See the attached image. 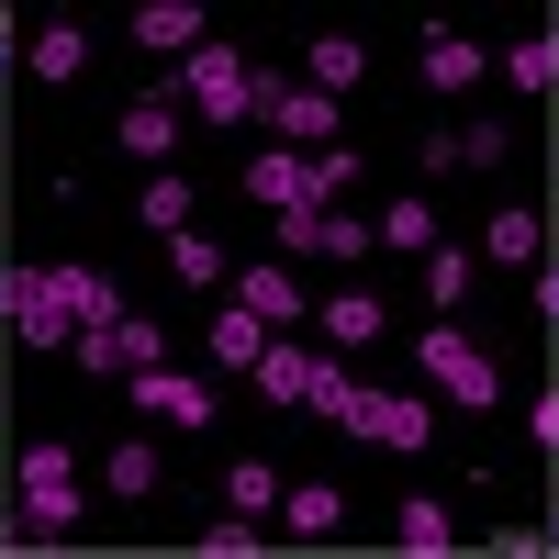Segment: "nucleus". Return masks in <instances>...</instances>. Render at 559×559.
Segmentation results:
<instances>
[{"mask_svg":"<svg viewBox=\"0 0 559 559\" xmlns=\"http://www.w3.org/2000/svg\"><path fill=\"white\" fill-rule=\"evenodd\" d=\"M503 79H515V90H559V12L503 45Z\"/></svg>","mask_w":559,"mask_h":559,"instance_id":"24","label":"nucleus"},{"mask_svg":"<svg viewBox=\"0 0 559 559\" xmlns=\"http://www.w3.org/2000/svg\"><path fill=\"white\" fill-rule=\"evenodd\" d=\"M347 403H358V369L324 347V369H313V392H302V414H324V426H347Z\"/></svg>","mask_w":559,"mask_h":559,"instance_id":"30","label":"nucleus"},{"mask_svg":"<svg viewBox=\"0 0 559 559\" xmlns=\"http://www.w3.org/2000/svg\"><path fill=\"white\" fill-rule=\"evenodd\" d=\"M414 280H426V302H437V313H459V302L481 292V247H459V236H437L426 258H414Z\"/></svg>","mask_w":559,"mask_h":559,"instance_id":"17","label":"nucleus"},{"mask_svg":"<svg viewBox=\"0 0 559 559\" xmlns=\"http://www.w3.org/2000/svg\"><path fill=\"white\" fill-rule=\"evenodd\" d=\"M168 481V459H157V437H112L102 448V492H123V503H146Z\"/></svg>","mask_w":559,"mask_h":559,"instance_id":"22","label":"nucleus"},{"mask_svg":"<svg viewBox=\"0 0 559 559\" xmlns=\"http://www.w3.org/2000/svg\"><path fill=\"white\" fill-rule=\"evenodd\" d=\"M269 526L302 537V548H324V537L347 526V492H336V481H280V515H269Z\"/></svg>","mask_w":559,"mask_h":559,"instance_id":"15","label":"nucleus"},{"mask_svg":"<svg viewBox=\"0 0 559 559\" xmlns=\"http://www.w3.org/2000/svg\"><path fill=\"white\" fill-rule=\"evenodd\" d=\"M537 313H559V280H548V292H537Z\"/></svg>","mask_w":559,"mask_h":559,"instance_id":"36","label":"nucleus"},{"mask_svg":"<svg viewBox=\"0 0 559 559\" xmlns=\"http://www.w3.org/2000/svg\"><path fill=\"white\" fill-rule=\"evenodd\" d=\"M414 369H426V381H437L459 414H492V403H503L492 347H481V336H459V324H426V336H414Z\"/></svg>","mask_w":559,"mask_h":559,"instance_id":"4","label":"nucleus"},{"mask_svg":"<svg viewBox=\"0 0 559 559\" xmlns=\"http://www.w3.org/2000/svg\"><path fill=\"white\" fill-rule=\"evenodd\" d=\"M236 191H247L258 213H292V202H313V157H302V146H258Z\"/></svg>","mask_w":559,"mask_h":559,"instance_id":"13","label":"nucleus"},{"mask_svg":"<svg viewBox=\"0 0 559 559\" xmlns=\"http://www.w3.org/2000/svg\"><path fill=\"white\" fill-rule=\"evenodd\" d=\"M90 515V471L68 437H34L12 459V481H0V548H68Z\"/></svg>","mask_w":559,"mask_h":559,"instance_id":"2","label":"nucleus"},{"mask_svg":"<svg viewBox=\"0 0 559 559\" xmlns=\"http://www.w3.org/2000/svg\"><path fill=\"white\" fill-rule=\"evenodd\" d=\"M134 45H146V57H191L202 12H191V0H134Z\"/></svg>","mask_w":559,"mask_h":559,"instance_id":"23","label":"nucleus"},{"mask_svg":"<svg viewBox=\"0 0 559 559\" xmlns=\"http://www.w3.org/2000/svg\"><path fill=\"white\" fill-rule=\"evenodd\" d=\"M503 157H515V123H503V112H471V123H459V168H503Z\"/></svg>","mask_w":559,"mask_h":559,"instance_id":"31","label":"nucleus"},{"mask_svg":"<svg viewBox=\"0 0 559 559\" xmlns=\"http://www.w3.org/2000/svg\"><path fill=\"white\" fill-rule=\"evenodd\" d=\"M112 134H123V157L168 168V146H179V90H134V102L112 112Z\"/></svg>","mask_w":559,"mask_h":559,"instance_id":"12","label":"nucleus"},{"mask_svg":"<svg viewBox=\"0 0 559 559\" xmlns=\"http://www.w3.org/2000/svg\"><path fill=\"white\" fill-rule=\"evenodd\" d=\"M123 392L146 403L157 426H179V437H213V414H224V403H213V381H202V369H168V358H157V369H134Z\"/></svg>","mask_w":559,"mask_h":559,"instance_id":"7","label":"nucleus"},{"mask_svg":"<svg viewBox=\"0 0 559 559\" xmlns=\"http://www.w3.org/2000/svg\"><path fill=\"white\" fill-rule=\"evenodd\" d=\"M280 224V258H313V236H324V202H292V213H269Z\"/></svg>","mask_w":559,"mask_h":559,"instance_id":"34","label":"nucleus"},{"mask_svg":"<svg viewBox=\"0 0 559 559\" xmlns=\"http://www.w3.org/2000/svg\"><path fill=\"white\" fill-rule=\"evenodd\" d=\"M224 292H236V302H247V313L269 324V336H292V324L313 313V292H302V280H292V269H280V258H247L236 280H224Z\"/></svg>","mask_w":559,"mask_h":559,"instance_id":"10","label":"nucleus"},{"mask_svg":"<svg viewBox=\"0 0 559 559\" xmlns=\"http://www.w3.org/2000/svg\"><path fill=\"white\" fill-rule=\"evenodd\" d=\"M168 280H191V292H213V280H236V258H224V247L202 236V224H179V236H168Z\"/></svg>","mask_w":559,"mask_h":559,"instance_id":"26","label":"nucleus"},{"mask_svg":"<svg viewBox=\"0 0 559 559\" xmlns=\"http://www.w3.org/2000/svg\"><path fill=\"white\" fill-rule=\"evenodd\" d=\"M247 90H258L247 45H191V57H179V102H191L202 123H247Z\"/></svg>","mask_w":559,"mask_h":559,"instance_id":"5","label":"nucleus"},{"mask_svg":"<svg viewBox=\"0 0 559 559\" xmlns=\"http://www.w3.org/2000/svg\"><path fill=\"white\" fill-rule=\"evenodd\" d=\"M313 324H324V347H336V358H358V347L392 336V302H381V292H324Z\"/></svg>","mask_w":559,"mask_h":559,"instance_id":"11","label":"nucleus"},{"mask_svg":"<svg viewBox=\"0 0 559 559\" xmlns=\"http://www.w3.org/2000/svg\"><path fill=\"white\" fill-rule=\"evenodd\" d=\"M347 437H369V448H392V459H426V448H437V414H426V392H392V381H358V403H347Z\"/></svg>","mask_w":559,"mask_h":559,"instance_id":"6","label":"nucleus"},{"mask_svg":"<svg viewBox=\"0 0 559 559\" xmlns=\"http://www.w3.org/2000/svg\"><path fill=\"white\" fill-rule=\"evenodd\" d=\"M313 369H324V336H269L247 381H258L269 403H292V414H302V392H313Z\"/></svg>","mask_w":559,"mask_h":559,"instance_id":"14","label":"nucleus"},{"mask_svg":"<svg viewBox=\"0 0 559 559\" xmlns=\"http://www.w3.org/2000/svg\"><path fill=\"white\" fill-rule=\"evenodd\" d=\"M302 79L324 90V102L369 90V34H302Z\"/></svg>","mask_w":559,"mask_h":559,"instance_id":"16","label":"nucleus"},{"mask_svg":"<svg viewBox=\"0 0 559 559\" xmlns=\"http://www.w3.org/2000/svg\"><path fill=\"white\" fill-rule=\"evenodd\" d=\"M23 68H34L45 90H68V79L90 68V23H68V12H57V23H34V45H23Z\"/></svg>","mask_w":559,"mask_h":559,"instance_id":"19","label":"nucleus"},{"mask_svg":"<svg viewBox=\"0 0 559 559\" xmlns=\"http://www.w3.org/2000/svg\"><path fill=\"white\" fill-rule=\"evenodd\" d=\"M537 247H548V224H537L526 202H503V213L481 224V269H537Z\"/></svg>","mask_w":559,"mask_h":559,"instance_id":"21","label":"nucleus"},{"mask_svg":"<svg viewBox=\"0 0 559 559\" xmlns=\"http://www.w3.org/2000/svg\"><path fill=\"white\" fill-rule=\"evenodd\" d=\"M123 280L90 269V258H45V269H0V336L34 347V358H68L90 324H123Z\"/></svg>","mask_w":559,"mask_h":559,"instance_id":"1","label":"nucleus"},{"mask_svg":"<svg viewBox=\"0 0 559 559\" xmlns=\"http://www.w3.org/2000/svg\"><path fill=\"white\" fill-rule=\"evenodd\" d=\"M392 548H403V559H448V548H459V515H448L437 492H403V503H392Z\"/></svg>","mask_w":559,"mask_h":559,"instance_id":"18","label":"nucleus"},{"mask_svg":"<svg viewBox=\"0 0 559 559\" xmlns=\"http://www.w3.org/2000/svg\"><path fill=\"white\" fill-rule=\"evenodd\" d=\"M224 503L236 515H280V471L269 459H224Z\"/></svg>","mask_w":559,"mask_h":559,"instance_id":"29","label":"nucleus"},{"mask_svg":"<svg viewBox=\"0 0 559 559\" xmlns=\"http://www.w3.org/2000/svg\"><path fill=\"white\" fill-rule=\"evenodd\" d=\"M258 347H269V324H258L236 292H224V302H213V324H202V358H224V369H258Z\"/></svg>","mask_w":559,"mask_h":559,"instance_id":"20","label":"nucleus"},{"mask_svg":"<svg viewBox=\"0 0 559 559\" xmlns=\"http://www.w3.org/2000/svg\"><path fill=\"white\" fill-rule=\"evenodd\" d=\"M414 68H426V90H437V102H471V90L492 79L481 34H459V23H426V34H414Z\"/></svg>","mask_w":559,"mask_h":559,"instance_id":"8","label":"nucleus"},{"mask_svg":"<svg viewBox=\"0 0 559 559\" xmlns=\"http://www.w3.org/2000/svg\"><path fill=\"white\" fill-rule=\"evenodd\" d=\"M381 247H392V258H426V247H437V202H426V191L381 202Z\"/></svg>","mask_w":559,"mask_h":559,"instance_id":"25","label":"nucleus"},{"mask_svg":"<svg viewBox=\"0 0 559 559\" xmlns=\"http://www.w3.org/2000/svg\"><path fill=\"white\" fill-rule=\"evenodd\" d=\"M369 236H381V224H358L347 202H324V236H313V258H324V269H347V258H369Z\"/></svg>","mask_w":559,"mask_h":559,"instance_id":"32","label":"nucleus"},{"mask_svg":"<svg viewBox=\"0 0 559 559\" xmlns=\"http://www.w3.org/2000/svg\"><path fill=\"white\" fill-rule=\"evenodd\" d=\"M134 213H146L157 236H179V224H191V179H179V168H146V191H134Z\"/></svg>","mask_w":559,"mask_h":559,"instance_id":"28","label":"nucleus"},{"mask_svg":"<svg viewBox=\"0 0 559 559\" xmlns=\"http://www.w3.org/2000/svg\"><path fill=\"white\" fill-rule=\"evenodd\" d=\"M191 548H202V559H258V548H280V537H269V515H236V503H224Z\"/></svg>","mask_w":559,"mask_h":559,"instance_id":"27","label":"nucleus"},{"mask_svg":"<svg viewBox=\"0 0 559 559\" xmlns=\"http://www.w3.org/2000/svg\"><path fill=\"white\" fill-rule=\"evenodd\" d=\"M336 112L347 102H324V90L292 68V79H280L269 57H258V90H247V123H269V146H302V157H324V146H347V134H336Z\"/></svg>","mask_w":559,"mask_h":559,"instance_id":"3","label":"nucleus"},{"mask_svg":"<svg viewBox=\"0 0 559 559\" xmlns=\"http://www.w3.org/2000/svg\"><path fill=\"white\" fill-rule=\"evenodd\" d=\"M68 358H79V369H102V381H134V369H157V358H168V336H157L146 313H123V324H90Z\"/></svg>","mask_w":559,"mask_h":559,"instance_id":"9","label":"nucleus"},{"mask_svg":"<svg viewBox=\"0 0 559 559\" xmlns=\"http://www.w3.org/2000/svg\"><path fill=\"white\" fill-rule=\"evenodd\" d=\"M548 548H559V537H548Z\"/></svg>","mask_w":559,"mask_h":559,"instance_id":"37","label":"nucleus"},{"mask_svg":"<svg viewBox=\"0 0 559 559\" xmlns=\"http://www.w3.org/2000/svg\"><path fill=\"white\" fill-rule=\"evenodd\" d=\"M526 426H537V448L559 459V392H537V414H526Z\"/></svg>","mask_w":559,"mask_h":559,"instance_id":"35","label":"nucleus"},{"mask_svg":"<svg viewBox=\"0 0 559 559\" xmlns=\"http://www.w3.org/2000/svg\"><path fill=\"white\" fill-rule=\"evenodd\" d=\"M358 179H369V157H358V146H324V157H313V202H347Z\"/></svg>","mask_w":559,"mask_h":559,"instance_id":"33","label":"nucleus"}]
</instances>
